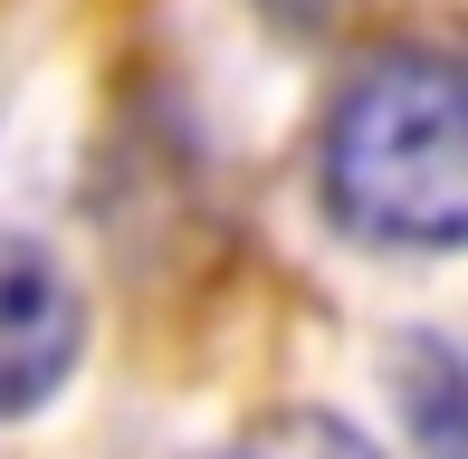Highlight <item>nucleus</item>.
Instances as JSON below:
<instances>
[{
	"label": "nucleus",
	"instance_id": "nucleus-1",
	"mask_svg": "<svg viewBox=\"0 0 468 459\" xmlns=\"http://www.w3.org/2000/svg\"><path fill=\"white\" fill-rule=\"evenodd\" d=\"M325 211L364 249H468V68L392 48L325 115Z\"/></svg>",
	"mask_w": 468,
	"mask_h": 459
},
{
	"label": "nucleus",
	"instance_id": "nucleus-3",
	"mask_svg": "<svg viewBox=\"0 0 468 459\" xmlns=\"http://www.w3.org/2000/svg\"><path fill=\"white\" fill-rule=\"evenodd\" d=\"M229 459H382V450L345 422V411H306V402H296V411H268V422H249Z\"/></svg>",
	"mask_w": 468,
	"mask_h": 459
},
{
	"label": "nucleus",
	"instance_id": "nucleus-2",
	"mask_svg": "<svg viewBox=\"0 0 468 459\" xmlns=\"http://www.w3.org/2000/svg\"><path fill=\"white\" fill-rule=\"evenodd\" d=\"M77 354H87V297L58 268L38 230L0 220V422H29L68 392Z\"/></svg>",
	"mask_w": 468,
	"mask_h": 459
}]
</instances>
